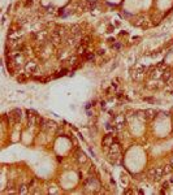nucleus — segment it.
Segmentation results:
<instances>
[{"label": "nucleus", "mask_w": 173, "mask_h": 195, "mask_svg": "<svg viewBox=\"0 0 173 195\" xmlns=\"http://www.w3.org/2000/svg\"><path fill=\"white\" fill-rule=\"evenodd\" d=\"M112 144H113V137L112 135H107L105 138L103 139V146H105L108 148V147H111Z\"/></svg>", "instance_id": "obj_3"}, {"label": "nucleus", "mask_w": 173, "mask_h": 195, "mask_svg": "<svg viewBox=\"0 0 173 195\" xmlns=\"http://www.w3.org/2000/svg\"><path fill=\"white\" fill-rule=\"evenodd\" d=\"M67 72H68V69H63L61 72H59V74H57L56 77H60V76H65V74H67Z\"/></svg>", "instance_id": "obj_4"}, {"label": "nucleus", "mask_w": 173, "mask_h": 195, "mask_svg": "<svg viewBox=\"0 0 173 195\" xmlns=\"http://www.w3.org/2000/svg\"><path fill=\"white\" fill-rule=\"evenodd\" d=\"M164 174V170L161 168H154V169H151L150 173H148V176L151 179H155V181H157V179H160V177Z\"/></svg>", "instance_id": "obj_1"}, {"label": "nucleus", "mask_w": 173, "mask_h": 195, "mask_svg": "<svg viewBox=\"0 0 173 195\" xmlns=\"http://www.w3.org/2000/svg\"><path fill=\"white\" fill-rule=\"evenodd\" d=\"M163 187H164V189H167V187H168V182H165V183L163 185Z\"/></svg>", "instance_id": "obj_7"}, {"label": "nucleus", "mask_w": 173, "mask_h": 195, "mask_svg": "<svg viewBox=\"0 0 173 195\" xmlns=\"http://www.w3.org/2000/svg\"><path fill=\"white\" fill-rule=\"evenodd\" d=\"M18 81H20V82H24V81H26V77H25V76H21V77H18Z\"/></svg>", "instance_id": "obj_5"}, {"label": "nucleus", "mask_w": 173, "mask_h": 195, "mask_svg": "<svg viewBox=\"0 0 173 195\" xmlns=\"http://www.w3.org/2000/svg\"><path fill=\"white\" fill-rule=\"evenodd\" d=\"M9 118L12 120V122H17L18 120H21V111H18V109H14V111H12L9 114Z\"/></svg>", "instance_id": "obj_2"}, {"label": "nucleus", "mask_w": 173, "mask_h": 195, "mask_svg": "<svg viewBox=\"0 0 173 195\" xmlns=\"http://www.w3.org/2000/svg\"><path fill=\"white\" fill-rule=\"evenodd\" d=\"M31 4H33V0H27V2H26V4H25V5H26V7H30Z\"/></svg>", "instance_id": "obj_6"}]
</instances>
